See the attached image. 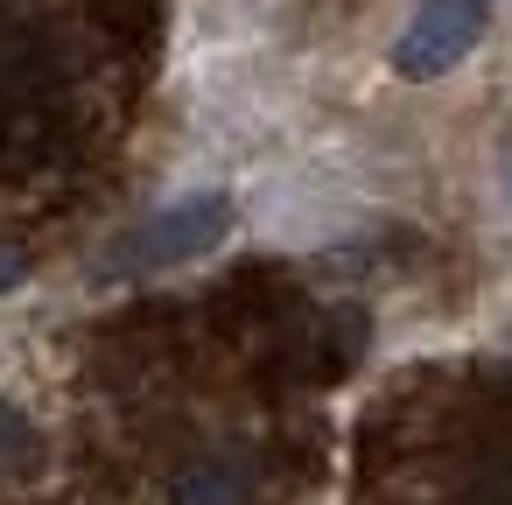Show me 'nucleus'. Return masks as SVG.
<instances>
[{
    "mask_svg": "<svg viewBox=\"0 0 512 505\" xmlns=\"http://www.w3.org/2000/svg\"><path fill=\"white\" fill-rule=\"evenodd\" d=\"M225 225H232V197H218V190L183 197V204L141 218V225L106 253V267H120V274H162V267H176V260L211 253V246L225 239Z\"/></svg>",
    "mask_w": 512,
    "mask_h": 505,
    "instance_id": "nucleus-1",
    "label": "nucleus"
},
{
    "mask_svg": "<svg viewBox=\"0 0 512 505\" xmlns=\"http://www.w3.org/2000/svg\"><path fill=\"white\" fill-rule=\"evenodd\" d=\"M484 22H491V0H421L414 22H407L400 43H393V71L414 78V85L456 71V64L477 50Z\"/></svg>",
    "mask_w": 512,
    "mask_h": 505,
    "instance_id": "nucleus-2",
    "label": "nucleus"
},
{
    "mask_svg": "<svg viewBox=\"0 0 512 505\" xmlns=\"http://www.w3.org/2000/svg\"><path fill=\"white\" fill-rule=\"evenodd\" d=\"M22 456H36V428L8 407V400H0V470H8V463H22Z\"/></svg>",
    "mask_w": 512,
    "mask_h": 505,
    "instance_id": "nucleus-4",
    "label": "nucleus"
},
{
    "mask_svg": "<svg viewBox=\"0 0 512 505\" xmlns=\"http://www.w3.org/2000/svg\"><path fill=\"white\" fill-rule=\"evenodd\" d=\"M253 491H260L253 449H211L176 477V505H253Z\"/></svg>",
    "mask_w": 512,
    "mask_h": 505,
    "instance_id": "nucleus-3",
    "label": "nucleus"
}]
</instances>
